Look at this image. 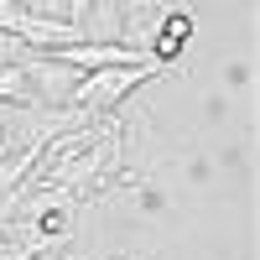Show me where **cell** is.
<instances>
[{
    "label": "cell",
    "mask_w": 260,
    "mask_h": 260,
    "mask_svg": "<svg viewBox=\"0 0 260 260\" xmlns=\"http://www.w3.org/2000/svg\"><path fill=\"white\" fill-rule=\"evenodd\" d=\"M115 11H120V42L136 47V52H146V42H151V31H156L167 0H115Z\"/></svg>",
    "instance_id": "3"
},
{
    "label": "cell",
    "mask_w": 260,
    "mask_h": 260,
    "mask_svg": "<svg viewBox=\"0 0 260 260\" xmlns=\"http://www.w3.org/2000/svg\"><path fill=\"white\" fill-rule=\"evenodd\" d=\"M156 73H167L156 57H146V62H115V68H89L78 78V89H73V110L83 120H104V115H115L125 104V94L136 89V83L156 78Z\"/></svg>",
    "instance_id": "1"
},
{
    "label": "cell",
    "mask_w": 260,
    "mask_h": 260,
    "mask_svg": "<svg viewBox=\"0 0 260 260\" xmlns=\"http://www.w3.org/2000/svg\"><path fill=\"white\" fill-rule=\"evenodd\" d=\"M31 260H73V255H62V250H57V245H47V250H37V255H31Z\"/></svg>",
    "instance_id": "4"
},
{
    "label": "cell",
    "mask_w": 260,
    "mask_h": 260,
    "mask_svg": "<svg viewBox=\"0 0 260 260\" xmlns=\"http://www.w3.org/2000/svg\"><path fill=\"white\" fill-rule=\"evenodd\" d=\"M21 73H26L31 104H47V110L73 104V89H78V78H83V68L62 62L57 52H26V57H21Z\"/></svg>",
    "instance_id": "2"
},
{
    "label": "cell",
    "mask_w": 260,
    "mask_h": 260,
    "mask_svg": "<svg viewBox=\"0 0 260 260\" xmlns=\"http://www.w3.org/2000/svg\"><path fill=\"white\" fill-rule=\"evenodd\" d=\"M115 260H120V255H115Z\"/></svg>",
    "instance_id": "5"
}]
</instances>
